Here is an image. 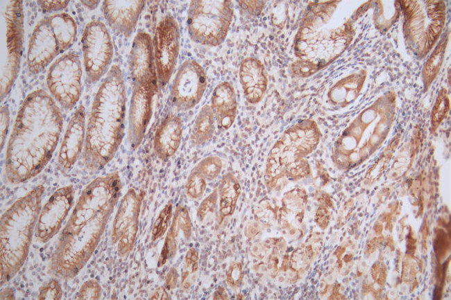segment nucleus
I'll return each mask as SVG.
<instances>
[{
    "mask_svg": "<svg viewBox=\"0 0 451 300\" xmlns=\"http://www.w3.org/2000/svg\"><path fill=\"white\" fill-rule=\"evenodd\" d=\"M448 108V100L445 96H440L433 111V124H439Z\"/></svg>",
    "mask_w": 451,
    "mask_h": 300,
    "instance_id": "bb28decb",
    "label": "nucleus"
},
{
    "mask_svg": "<svg viewBox=\"0 0 451 300\" xmlns=\"http://www.w3.org/2000/svg\"><path fill=\"white\" fill-rule=\"evenodd\" d=\"M182 119L176 114L167 116L157 128L153 139V150L162 160L172 157L178 150L182 137Z\"/></svg>",
    "mask_w": 451,
    "mask_h": 300,
    "instance_id": "2eb2a0df",
    "label": "nucleus"
},
{
    "mask_svg": "<svg viewBox=\"0 0 451 300\" xmlns=\"http://www.w3.org/2000/svg\"><path fill=\"white\" fill-rule=\"evenodd\" d=\"M205 180L198 171L193 168L186 182L185 188L187 195L192 199L199 198L205 191Z\"/></svg>",
    "mask_w": 451,
    "mask_h": 300,
    "instance_id": "b1692460",
    "label": "nucleus"
},
{
    "mask_svg": "<svg viewBox=\"0 0 451 300\" xmlns=\"http://www.w3.org/2000/svg\"><path fill=\"white\" fill-rule=\"evenodd\" d=\"M69 1H37V3L45 12L60 10L66 8Z\"/></svg>",
    "mask_w": 451,
    "mask_h": 300,
    "instance_id": "c85d7f7f",
    "label": "nucleus"
},
{
    "mask_svg": "<svg viewBox=\"0 0 451 300\" xmlns=\"http://www.w3.org/2000/svg\"><path fill=\"white\" fill-rule=\"evenodd\" d=\"M86 135L85 108L80 105L70 118L61 143L58 161L69 168L76 161L85 145Z\"/></svg>",
    "mask_w": 451,
    "mask_h": 300,
    "instance_id": "ddd939ff",
    "label": "nucleus"
},
{
    "mask_svg": "<svg viewBox=\"0 0 451 300\" xmlns=\"http://www.w3.org/2000/svg\"><path fill=\"white\" fill-rule=\"evenodd\" d=\"M240 185L230 173L225 175L219 186L220 213L223 218L231 215L240 194Z\"/></svg>",
    "mask_w": 451,
    "mask_h": 300,
    "instance_id": "412c9836",
    "label": "nucleus"
},
{
    "mask_svg": "<svg viewBox=\"0 0 451 300\" xmlns=\"http://www.w3.org/2000/svg\"><path fill=\"white\" fill-rule=\"evenodd\" d=\"M232 16L230 1H192L187 19L189 35L203 45H219L227 35Z\"/></svg>",
    "mask_w": 451,
    "mask_h": 300,
    "instance_id": "7ed1b4c3",
    "label": "nucleus"
},
{
    "mask_svg": "<svg viewBox=\"0 0 451 300\" xmlns=\"http://www.w3.org/2000/svg\"><path fill=\"white\" fill-rule=\"evenodd\" d=\"M144 6V1H104L102 10L110 28L128 37L134 32Z\"/></svg>",
    "mask_w": 451,
    "mask_h": 300,
    "instance_id": "f8f14e48",
    "label": "nucleus"
},
{
    "mask_svg": "<svg viewBox=\"0 0 451 300\" xmlns=\"http://www.w3.org/2000/svg\"><path fill=\"white\" fill-rule=\"evenodd\" d=\"M61 53L59 42L46 17L38 21L31 35L26 58L28 71L33 74L40 73Z\"/></svg>",
    "mask_w": 451,
    "mask_h": 300,
    "instance_id": "9d476101",
    "label": "nucleus"
},
{
    "mask_svg": "<svg viewBox=\"0 0 451 300\" xmlns=\"http://www.w3.org/2000/svg\"><path fill=\"white\" fill-rule=\"evenodd\" d=\"M81 62L78 54L67 53L55 60L46 74L49 92L60 106L71 110L82 94Z\"/></svg>",
    "mask_w": 451,
    "mask_h": 300,
    "instance_id": "20e7f679",
    "label": "nucleus"
},
{
    "mask_svg": "<svg viewBox=\"0 0 451 300\" xmlns=\"http://www.w3.org/2000/svg\"><path fill=\"white\" fill-rule=\"evenodd\" d=\"M62 127V114L50 95L41 89L27 95L8 143L6 166L12 183L23 182L44 168L57 146Z\"/></svg>",
    "mask_w": 451,
    "mask_h": 300,
    "instance_id": "f257e3e1",
    "label": "nucleus"
},
{
    "mask_svg": "<svg viewBox=\"0 0 451 300\" xmlns=\"http://www.w3.org/2000/svg\"><path fill=\"white\" fill-rule=\"evenodd\" d=\"M74 271L77 272H78V268H74Z\"/></svg>",
    "mask_w": 451,
    "mask_h": 300,
    "instance_id": "f704fd0d",
    "label": "nucleus"
},
{
    "mask_svg": "<svg viewBox=\"0 0 451 300\" xmlns=\"http://www.w3.org/2000/svg\"><path fill=\"white\" fill-rule=\"evenodd\" d=\"M19 275L22 274V272H19Z\"/></svg>",
    "mask_w": 451,
    "mask_h": 300,
    "instance_id": "58836bf2",
    "label": "nucleus"
},
{
    "mask_svg": "<svg viewBox=\"0 0 451 300\" xmlns=\"http://www.w3.org/2000/svg\"><path fill=\"white\" fill-rule=\"evenodd\" d=\"M44 250L43 248H40V251L42 252Z\"/></svg>",
    "mask_w": 451,
    "mask_h": 300,
    "instance_id": "e433bc0d",
    "label": "nucleus"
},
{
    "mask_svg": "<svg viewBox=\"0 0 451 300\" xmlns=\"http://www.w3.org/2000/svg\"><path fill=\"white\" fill-rule=\"evenodd\" d=\"M151 299H168L169 297L166 292V290L163 287H162L157 290L155 294Z\"/></svg>",
    "mask_w": 451,
    "mask_h": 300,
    "instance_id": "473e14b6",
    "label": "nucleus"
},
{
    "mask_svg": "<svg viewBox=\"0 0 451 300\" xmlns=\"http://www.w3.org/2000/svg\"><path fill=\"white\" fill-rule=\"evenodd\" d=\"M1 114V149L3 148L4 141L7 136L9 121H10V112L9 108L7 105H2L0 110Z\"/></svg>",
    "mask_w": 451,
    "mask_h": 300,
    "instance_id": "cd10ccee",
    "label": "nucleus"
},
{
    "mask_svg": "<svg viewBox=\"0 0 451 300\" xmlns=\"http://www.w3.org/2000/svg\"><path fill=\"white\" fill-rule=\"evenodd\" d=\"M129 70L132 85L158 79L153 42L147 33H138L133 39L129 55Z\"/></svg>",
    "mask_w": 451,
    "mask_h": 300,
    "instance_id": "9b49d317",
    "label": "nucleus"
},
{
    "mask_svg": "<svg viewBox=\"0 0 451 300\" xmlns=\"http://www.w3.org/2000/svg\"><path fill=\"white\" fill-rule=\"evenodd\" d=\"M173 204L169 202L160 211L155 221L153 229V240H155L164 235L170 223L172 217Z\"/></svg>",
    "mask_w": 451,
    "mask_h": 300,
    "instance_id": "393cba45",
    "label": "nucleus"
},
{
    "mask_svg": "<svg viewBox=\"0 0 451 300\" xmlns=\"http://www.w3.org/2000/svg\"><path fill=\"white\" fill-rule=\"evenodd\" d=\"M180 233L189 240L192 233V222L188 209L186 206L179 205L176 207L167 237L176 241Z\"/></svg>",
    "mask_w": 451,
    "mask_h": 300,
    "instance_id": "4be33fe9",
    "label": "nucleus"
},
{
    "mask_svg": "<svg viewBox=\"0 0 451 300\" xmlns=\"http://www.w3.org/2000/svg\"><path fill=\"white\" fill-rule=\"evenodd\" d=\"M30 255H31V256H33V253L31 252V253L30 254Z\"/></svg>",
    "mask_w": 451,
    "mask_h": 300,
    "instance_id": "4c0bfd02",
    "label": "nucleus"
},
{
    "mask_svg": "<svg viewBox=\"0 0 451 300\" xmlns=\"http://www.w3.org/2000/svg\"><path fill=\"white\" fill-rule=\"evenodd\" d=\"M198 252L197 251L192 248L186 254L185 256V263L187 267H192V272H194L198 269Z\"/></svg>",
    "mask_w": 451,
    "mask_h": 300,
    "instance_id": "7c9ffc66",
    "label": "nucleus"
},
{
    "mask_svg": "<svg viewBox=\"0 0 451 300\" xmlns=\"http://www.w3.org/2000/svg\"><path fill=\"white\" fill-rule=\"evenodd\" d=\"M81 3L85 7L92 10L95 8L99 3V1H81Z\"/></svg>",
    "mask_w": 451,
    "mask_h": 300,
    "instance_id": "72a5a7b5",
    "label": "nucleus"
},
{
    "mask_svg": "<svg viewBox=\"0 0 451 300\" xmlns=\"http://www.w3.org/2000/svg\"><path fill=\"white\" fill-rule=\"evenodd\" d=\"M10 277V275H8V276H7V280H8V281H9Z\"/></svg>",
    "mask_w": 451,
    "mask_h": 300,
    "instance_id": "c9c22d12",
    "label": "nucleus"
},
{
    "mask_svg": "<svg viewBox=\"0 0 451 300\" xmlns=\"http://www.w3.org/2000/svg\"><path fill=\"white\" fill-rule=\"evenodd\" d=\"M81 42L87 81L95 83L107 72L112 58L110 35L103 23L92 21L85 27Z\"/></svg>",
    "mask_w": 451,
    "mask_h": 300,
    "instance_id": "39448f33",
    "label": "nucleus"
},
{
    "mask_svg": "<svg viewBox=\"0 0 451 300\" xmlns=\"http://www.w3.org/2000/svg\"><path fill=\"white\" fill-rule=\"evenodd\" d=\"M239 80L247 101L259 103L263 98L268 80L262 63L253 58L244 59L240 65Z\"/></svg>",
    "mask_w": 451,
    "mask_h": 300,
    "instance_id": "dca6fc26",
    "label": "nucleus"
},
{
    "mask_svg": "<svg viewBox=\"0 0 451 300\" xmlns=\"http://www.w3.org/2000/svg\"><path fill=\"white\" fill-rule=\"evenodd\" d=\"M153 44L158 82L163 87L170 80L179 53L180 32L173 17L167 16L158 23Z\"/></svg>",
    "mask_w": 451,
    "mask_h": 300,
    "instance_id": "0eeeda50",
    "label": "nucleus"
},
{
    "mask_svg": "<svg viewBox=\"0 0 451 300\" xmlns=\"http://www.w3.org/2000/svg\"><path fill=\"white\" fill-rule=\"evenodd\" d=\"M207 86L205 73L194 60H187L178 68L171 88V100L178 110L186 111L201 100Z\"/></svg>",
    "mask_w": 451,
    "mask_h": 300,
    "instance_id": "6e6552de",
    "label": "nucleus"
},
{
    "mask_svg": "<svg viewBox=\"0 0 451 300\" xmlns=\"http://www.w3.org/2000/svg\"><path fill=\"white\" fill-rule=\"evenodd\" d=\"M126 91L122 71L113 65L93 99L84 148L88 168L101 170L115 155L125 129Z\"/></svg>",
    "mask_w": 451,
    "mask_h": 300,
    "instance_id": "f03ea898",
    "label": "nucleus"
},
{
    "mask_svg": "<svg viewBox=\"0 0 451 300\" xmlns=\"http://www.w3.org/2000/svg\"><path fill=\"white\" fill-rule=\"evenodd\" d=\"M211 108L218 125L228 130L235 121L237 103L233 87L227 82L219 83L214 88L211 98Z\"/></svg>",
    "mask_w": 451,
    "mask_h": 300,
    "instance_id": "f3484780",
    "label": "nucleus"
},
{
    "mask_svg": "<svg viewBox=\"0 0 451 300\" xmlns=\"http://www.w3.org/2000/svg\"><path fill=\"white\" fill-rule=\"evenodd\" d=\"M178 272L174 267H171L167 275L166 287L168 290L173 289L178 282Z\"/></svg>",
    "mask_w": 451,
    "mask_h": 300,
    "instance_id": "2f4dec72",
    "label": "nucleus"
},
{
    "mask_svg": "<svg viewBox=\"0 0 451 300\" xmlns=\"http://www.w3.org/2000/svg\"><path fill=\"white\" fill-rule=\"evenodd\" d=\"M216 200L217 192L214 191L201 202L197 212L198 220H202L209 212L214 210Z\"/></svg>",
    "mask_w": 451,
    "mask_h": 300,
    "instance_id": "a878e982",
    "label": "nucleus"
},
{
    "mask_svg": "<svg viewBox=\"0 0 451 300\" xmlns=\"http://www.w3.org/2000/svg\"><path fill=\"white\" fill-rule=\"evenodd\" d=\"M241 272L239 264L232 265L229 270L228 274V282L229 284L235 286L239 285L241 280Z\"/></svg>",
    "mask_w": 451,
    "mask_h": 300,
    "instance_id": "c756f323",
    "label": "nucleus"
},
{
    "mask_svg": "<svg viewBox=\"0 0 451 300\" xmlns=\"http://www.w3.org/2000/svg\"><path fill=\"white\" fill-rule=\"evenodd\" d=\"M222 167L221 159L217 157H208L198 163L194 169L205 179L212 180L219 174Z\"/></svg>",
    "mask_w": 451,
    "mask_h": 300,
    "instance_id": "5701e85b",
    "label": "nucleus"
},
{
    "mask_svg": "<svg viewBox=\"0 0 451 300\" xmlns=\"http://www.w3.org/2000/svg\"><path fill=\"white\" fill-rule=\"evenodd\" d=\"M158 79L132 85L128 118V139L133 149L142 141L153 114Z\"/></svg>",
    "mask_w": 451,
    "mask_h": 300,
    "instance_id": "1a4fd4ad",
    "label": "nucleus"
},
{
    "mask_svg": "<svg viewBox=\"0 0 451 300\" xmlns=\"http://www.w3.org/2000/svg\"><path fill=\"white\" fill-rule=\"evenodd\" d=\"M73 202V188L71 186L57 190L42 209L39 223L40 227L49 226L44 230L51 231L63 221ZM44 228V229H45Z\"/></svg>",
    "mask_w": 451,
    "mask_h": 300,
    "instance_id": "a211bd4d",
    "label": "nucleus"
},
{
    "mask_svg": "<svg viewBox=\"0 0 451 300\" xmlns=\"http://www.w3.org/2000/svg\"><path fill=\"white\" fill-rule=\"evenodd\" d=\"M59 42L62 52L69 49L75 42L76 24L67 13L60 12L47 17Z\"/></svg>",
    "mask_w": 451,
    "mask_h": 300,
    "instance_id": "6ab92c4d",
    "label": "nucleus"
},
{
    "mask_svg": "<svg viewBox=\"0 0 451 300\" xmlns=\"http://www.w3.org/2000/svg\"><path fill=\"white\" fill-rule=\"evenodd\" d=\"M6 60L1 73V101L8 96L19 71L23 48V8L21 1H12L5 12Z\"/></svg>",
    "mask_w": 451,
    "mask_h": 300,
    "instance_id": "423d86ee",
    "label": "nucleus"
},
{
    "mask_svg": "<svg viewBox=\"0 0 451 300\" xmlns=\"http://www.w3.org/2000/svg\"><path fill=\"white\" fill-rule=\"evenodd\" d=\"M215 116L211 107L204 105L198 112L192 127L191 140L196 145L210 140L215 130Z\"/></svg>",
    "mask_w": 451,
    "mask_h": 300,
    "instance_id": "aec40b11",
    "label": "nucleus"
},
{
    "mask_svg": "<svg viewBox=\"0 0 451 300\" xmlns=\"http://www.w3.org/2000/svg\"><path fill=\"white\" fill-rule=\"evenodd\" d=\"M144 195L137 194L130 188L122 199L116 215L112 239L121 236V246L126 239L135 238L138 224V216Z\"/></svg>",
    "mask_w": 451,
    "mask_h": 300,
    "instance_id": "4468645a",
    "label": "nucleus"
}]
</instances>
